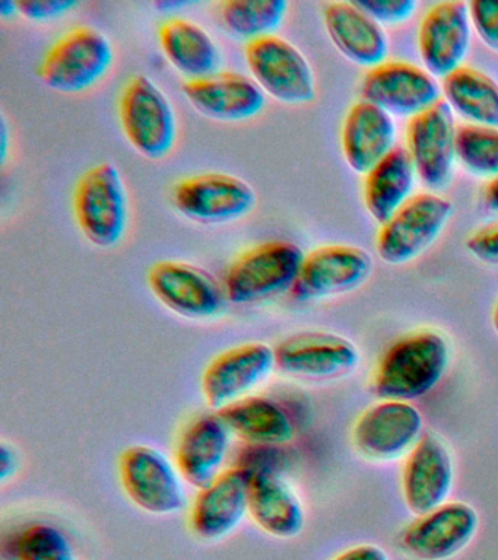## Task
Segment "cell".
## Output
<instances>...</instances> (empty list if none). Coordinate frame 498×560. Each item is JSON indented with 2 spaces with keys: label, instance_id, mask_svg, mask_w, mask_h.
I'll use <instances>...</instances> for the list:
<instances>
[{
  "label": "cell",
  "instance_id": "obj_1",
  "mask_svg": "<svg viewBox=\"0 0 498 560\" xmlns=\"http://www.w3.org/2000/svg\"><path fill=\"white\" fill-rule=\"evenodd\" d=\"M452 349L436 330L409 332L389 346L375 366L371 387L380 400H418L440 384Z\"/></svg>",
  "mask_w": 498,
  "mask_h": 560
},
{
  "label": "cell",
  "instance_id": "obj_2",
  "mask_svg": "<svg viewBox=\"0 0 498 560\" xmlns=\"http://www.w3.org/2000/svg\"><path fill=\"white\" fill-rule=\"evenodd\" d=\"M304 256L299 245L281 240L244 249L225 271L227 300L238 305L255 304L292 291Z\"/></svg>",
  "mask_w": 498,
  "mask_h": 560
},
{
  "label": "cell",
  "instance_id": "obj_3",
  "mask_svg": "<svg viewBox=\"0 0 498 560\" xmlns=\"http://www.w3.org/2000/svg\"><path fill=\"white\" fill-rule=\"evenodd\" d=\"M73 217L85 238L102 248L119 244L128 230V192L120 171L100 162L81 175L73 188Z\"/></svg>",
  "mask_w": 498,
  "mask_h": 560
},
{
  "label": "cell",
  "instance_id": "obj_4",
  "mask_svg": "<svg viewBox=\"0 0 498 560\" xmlns=\"http://www.w3.org/2000/svg\"><path fill=\"white\" fill-rule=\"evenodd\" d=\"M115 60L111 39L102 31L80 25L51 44L37 74L47 88L62 94H78L102 81Z\"/></svg>",
  "mask_w": 498,
  "mask_h": 560
},
{
  "label": "cell",
  "instance_id": "obj_5",
  "mask_svg": "<svg viewBox=\"0 0 498 560\" xmlns=\"http://www.w3.org/2000/svg\"><path fill=\"white\" fill-rule=\"evenodd\" d=\"M117 113L135 151L148 160L170 155L177 142V116L164 92L146 74H134L121 88Z\"/></svg>",
  "mask_w": 498,
  "mask_h": 560
},
{
  "label": "cell",
  "instance_id": "obj_6",
  "mask_svg": "<svg viewBox=\"0 0 498 560\" xmlns=\"http://www.w3.org/2000/svg\"><path fill=\"white\" fill-rule=\"evenodd\" d=\"M453 214L452 201L436 192H419L380 228L378 253L387 265L402 266L426 253Z\"/></svg>",
  "mask_w": 498,
  "mask_h": 560
},
{
  "label": "cell",
  "instance_id": "obj_7",
  "mask_svg": "<svg viewBox=\"0 0 498 560\" xmlns=\"http://www.w3.org/2000/svg\"><path fill=\"white\" fill-rule=\"evenodd\" d=\"M120 483L139 510L172 515L186 506L181 471L167 455L148 445L126 448L119 458Z\"/></svg>",
  "mask_w": 498,
  "mask_h": 560
},
{
  "label": "cell",
  "instance_id": "obj_8",
  "mask_svg": "<svg viewBox=\"0 0 498 560\" xmlns=\"http://www.w3.org/2000/svg\"><path fill=\"white\" fill-rule=\"evenodd\" d=\"M253 79L260 90L283 104L301 105L316 98V78L303 52L279 35L252 39L244 48Z\"/></svg>",
  "mask_w": 498,
  "mask_h": 560
},
{
  "label": "cell",
  "instance_id": "obj_9",
  "mask_svg": "<svg viewBox=\"0 0 498 560\" xmlns=\"http://www.w3.org/2000/svg\"><path fill=\"white\" fill-rule=\"evenodd\" d=\"M256 200L251 184L227 173L190 175L178 179L172 190L174 208L200 223L238 221L252 212Z\"/></svg>",
  "mask_w": 498,
  "mask_h": 560
},
{
  "label": "cell",
  "instance_id": "obj_10",
  "mask_svg": "<svg viewBox=\"0 0 498 560\" xmlns=\"http://www.w3.org/2000/svg\"><path fill=\"white\" fill-rule=\"evenodd\" d=\"M456 122L444 100L409 118L406 127V151L424 186L443 190L452 182L456 156Z\"/></svg>",
  "mask_w": 498,
  "mask_h": 560
},
{
  "label": "cell",
  "instance_id": "obj_11",
  "mask_svg": "<svg viewBox=\"0 0 498 560\" xmlns=\"http://www.w3.org/2000/svg\"><path fill=\"white\" fill-rule=\"evenodd\" d=\"M373 257L364 248L327 244L305 254L292 288L297 301H319L360 288L373 271Z\"/></svg>",
  "mask_w": 498,
  "mask_h": 560
},
{
  "label": "cell",
  "instance_id": "obj_12",
  "mask_svg": "<svg viewBox=\"0 0 498 560\" xmlns=\"http://www.w3.org/2000/svg\"><path fill=\"white\" fill-rule=\"evenodd\" d=\"M277 370L294 378H344L360 363L358 348L347 337L327 331H303L275 346Z\"/></svg>",
  "mask_w": 498,
  "mask_h": 560
},
{
  "label": "cell",
  "instance_id": "obj_13",
  "mask_svg": "<svg viewBox=\"0 0 498 560\" xmlns=\"http://www.w3.org/2000/svg\"><path fill=\"white\" fill-rule=\"evenodd\" d=\"M148 287L157 300L186 318L216 317L224 310V284L216 276L190 262L163 260L148 270Z\"/></svg>",
  "mask_w": 498,
  "mask_h": 560
},
{
  "label": "cell",
  "instance_id": "obj_14",
  "mask_svg": "<svg viewBox=\"0 0 498 560\" xmlns=\"http://www.w3.org/2000/svg\"><path fill=\"white\" fill-rule=\"evenodd\" d=\"M277 368L275 349L251 341L217 354L205 368L200 387L205 401L216 411L247 397Z\"/></svg>",
  "mask_w": 498,
  "mask_h": 560
},
{
  "label": "cell",
  "instance_id": "obj_15",
  "mask_svg": "<svg viewBox=\"0 0 498 560\" xmlns=\"http://www.w3.org/2000/svg\"><path fill=\"white\" fill-rule=\"evenodd\" d=\"M424 433L421 411L413 402L380 400L357 419L352 441L364 457L392 462L408 455Z\"/></svg>",
  "mask_w": 498,
  "mask_h": 560
},
{
  "label": "cell",
  "instance_id": "obj_16",
  "mask_svg": "<svg viewBox=\"0 0 498 560\" xmlns=\"http://www.w3.org/2000/svg\"><path fill=\"white\" fill-rule=\"evenodd\" d=\"M479 529V515L466 502H445L418 515L401 533L399 545L418 560H448L465 550Z\"/></svg>",
  "mask_w": 498,
  "mask_h": 560
},
{
  "label": "cell",
  "instance_id": "obj_17",
  "mask_svg": "<svg viewBox=\"0 0 498 560\" xmlns=\"http://www.w3.org/2000/svg\"><path fill=\"white\" fill-rule=\"evenodd\" d=\"M441 86L428 70L408 61L387 60L362 79L361 96L391 114L413 118L441 98Z\"/></svg>",
  "mask_w": 498,
  "mask_h": 560
},
{
  "label": "cell",
  "instance_id": "obj_18",
  "mask_svg": "<svg viewBox=\"0 0 498 560\" xmlns=\"http://www.w3.org/2000/svg\"><path fill=\"white\" fill-rule=\"evenodd\" d=\"M472 38L470 3L445 0L428 9L418 30V50L426 70L445 78L462 68Z\"/></svg>",
  "mask_w": 498,
  "mask_h": 560
},
{
  "label": "cell",
  "instance_id": "obj_19",
  "mask_svg": "<svg viewBox=\"0 0 498 560\" xmlns=\"http://www.w3.org/2000/svg\"><path fill=\"white\" fill-rule=\"evenodd\" d=\"M454 481L452 454L439 435L424 433L406 455L402 493L415 515H424L449 502Z\"/></svg>",
  "mask_w": 498,
  "mask_h": 560
},
{
  "label": "cell",
  "instance_id": "obj_20",
  "mask_svg": "<svg viewBox=\"0 0 498 560\" xmlns=\"http://www.w3.org/2000/svg\"><path fill=\"white\" fill-rule=\"evenodd\" d=\"M251 472L225 468L211 485L200 489L192 503L189 525L202 540H221L233 533L248 514Z\"/></svg>",
  "mask_w": 498,
  "mask_h": 560
},
{
  "label": "cell",
  "instance_id": "obj_21",
  "mask_svg": "<svg viewBox=\"0 0 498 560\" xmlns=\"http://www.w3.org/2000/svg\"><path fill=\"white\" fill-rule=\"evenodd\" d=\"M233 436L218 411L192 420L178 438L174 453L183 480L198 490L211 485L225 470Z\"/></svg>",
  "mask_w": 498,
  "mask_h": 560
},
{
  "label": "cell",
  "instance_id": "obj_22",
  "mask_svg": "<svg viewBox=\"0 0 498 560\" xmlns=\"http://www.w3.org/2000/svg\"><path fill=\"white\" fill-rule=\"evenodd\" d=\"M183 94L204 116L218 121L251 120L265 108V92L246 74L220 70L211 77L190 79Z\"/></svg>",
  "mask_w": 498,
  "mask_h": 560
},
{
  "label": "cell",
  "instance_id": "obj_23",
  "mask_svg": "<svg viewBox=\"0 0 498 560\" xmlns=\"http://www.w3.org/2000/svg\"><path fill=\"white\" fill-rule=\"evenodd\" d=\"M396 138L393 116L361 100L351 105L344 118L340 147L349 168L366 175L396 148Z\"/></svg>",
  "mask_w": 498,
  "mask_h": 560
},
{
  "label": "cell",
  "instance_id": "obj_24",
  "mask_svg": "<svg viewBox=\"0 0 498 560\" xmlns=\"http://www.w3.org/2000/svg\"><path fill=\"white\" fill-rule=\"evenodd\" d=\"M323 21L336 48L349 61L373 69L387 61L389 39L383 26L356 2H329Z\"/></svg>",
  "mask_w": 498,
  "mask_h": 560
},
{
  "label": "cell",
  "instance_id": "obj_25",
  "mask_svg": "<svg viewBox=\"0 0 498 560\" xmlns=\"http://www.w3.org/2000/svg\"><path fill=\"white\" fill-rule=\"evenodd\" d=\"M248 515L257 527L277 538L300 536L305 525L303 503L279 471L251 472Z\"/></svg>",
  "mask_w": 498,
  "mask_h": 560
},
{
  "label": "cell",
  "instance_id": "obj_26",
  "mask_svg": "<svg viewBox=\"0 0 498 560\" xmlns=\"http://www.w3.org/2000/svg\"><path fill=\"white\" fill-rule=\"evenodd\" d=\"M234 436L248 445L281 446L296 438L297 424L281 401L247 396L218 411Z\"/></svg>",
  "mask_w": 498,
  "mask_h": 560
},
{
  "label": "cell",
  "instance_id": "obj_27",
  "mask_svg": "<svg viewBox=\"0 0 498 560\" xmlns=\"http://www.w3.org/2000/svg\"><path fill=\"white\" fill-rule=\"evenodd\" d=\"M159 42L170 63L185 74L187 81L220 72V47L196 22L181 16L169 18L161 22Z\"/></svg>",
  "mask_w": 498,
  "mask_h": 560
},
{
  "label": "cell",
  "instance_id": "obj_28",
  "mask_svg": "<svg viewBox=\"0 0 498 560\" xmlns=\"http://www.w3.org/2000/svg\"><path fill=\"white\" fill-rule=\"evenodd\" d=\"M417 170L409 152L396 147L364 177V205L375 222L383 225L414 197Z\"/></svg>",
  "mask_w": 498,
  "mask_h": 560
},
{
  "label": "cell",
  "instance_id": "obj_29",
  "mask_svg": "<svg viewBox=\"0 0 498 560\" xmlns=\"http://www.w3.org/2000/svg\"><path fill=\"white\" fill-rule=\"evenodd\" d=\"M441 91L452 112L470 125L498 127V83L488 74L462 66L443 79Z\"/></svg>",
  "mask_w": 498,
  "mask_h": 560
},
{
  "label": "cell",
  "instance_id": "obj_30",
  "mask_svg": "<svg viewBox=\"0 0 498 560\" xmlns=\"http://www.w3.org/2000/svg\"><path fill=\"white\" fill-rule=\"evenodd\" d=\"M287 11L286 0H225L217 4L221 24L247 42L274 34Z\"/></svg>",
  "mask_w": 498,
  "mask_h": 560
},
{
  "label": "cell",
  "instance_id": "obj_31",
  "mask_svg": "<svg viewBox=\"0 0 498 560\" xmlns=\"http://www.w3.org/2000/svg\"><path fill=\"white\" fill-rule=\"evenodd\" d=\"M456 156L478 177H498V127L463 125L456 131Z\"/></svg>",
  "mask_w": 498,
  "mask_h": 560
},
{
  "label": "cell",
  "instance_id": "obj_32",
  "mask_svg": "<svg viewBox=\"0 0 498 560\" xmlns=\"http://www.w3.org/2000/svg\"><path fill=\"white\" fill-rule=\"evenodd\" d=\"M16 560H77L67 534L46 523L25 527L16 540Z\"/></svg>",
  "mask_w": 498,
  "mask_h": 560
},
{
  "label": "cell",
  "instance_id": "obj_33",
  "mask_svg": "<svg viewBox=\"0 0 498 560\" xmlns=\"http://www.w3.org/2000/svg\"><path fill=\"white\" fill-rule=\"evenodd\" d=\"M356 3L382 26L404 24L418 8L415 0H356Z\"/></svg>",
  "mask_w": 498,
  "mask_h": 560
},
{
  "label": "cell",
  "instance_id": "obj_34",
  "mask_svg": "<svg viewBox=\"0 0 498 560\" xmlns=\"http://www.w3.org/2000/svg\"><path fill=\"white\" fill-rule=\"evenodd\" d=\"M470 13L476 34L498 52V0H472Z\"/></svg>",
  "mask_w": 498,
  "mask_h": 560
},
{
  "label": "cell",
  "instance_id": "obj_35",
  "mask_svg": "<svg viewBox=\"0 0 498 560\" xmlns=\"http://www.w3.org/2000/svg\"><path fill=\"white\" fill-rule=\"evenodd\" d=\"M78 7L76 0H24L16 2L19 13L32 21H49Z\"/></svg>",
  "mask_w": 498,
  "mask_h": 560
},
{
  "label": "cell",
  "instance_id": "obj_36",
  "mask_svg": "<svg viewBox=\"0 0 498 560\" xmlns=\"http://www.w3.org/2000/svg\"><path fill=\"white\" fill-rule=\"evenodd\" d=\"M467 252L488 265H498V221L474 232L466 240Z\"/></svg>",
  "mask_w": 498,
  "mask_h": 560
},
{
  "label": "cell",
  "instance_id": "obj_37",
  "mask_svg": "<svg viewBox=\"0 0 498 560\" xmlns=\"http://www.w3.org/2000/svg\"><path fill=\"white\" fill-rule=\"evenodd\" d=\"M334 560H389V556L382 547L360 545L343 551Z\"/></svg>",
  "mask_w": 498,
  "mask_h": 560
},
{
  "label": "cell",
  "instance_id": "obj_38",
  "mask_svg": "<svg viewBox=\"0 0 498 560\" xmlns=\"http://www.w3.org/2000/svg\"><path fill=\"white\" fill-rule=\"evenodd\" d=\"M19 467L20 457L14 446L8 444V442H2V445H0V480H2V483L14 477Z\"/></svg>",
  "mask_w": 498,
  "mask_h": 560
},
{
  "label": "cell",
  "instance_id": "obj_39",
  "mask_svg": "<svg viewBox=\"0 0 498 560\" xmlns=\"http://www.w3.org/2000/svg\"><path fill=\"white\" fill-rule=\"evenodd\" d=\"M483 200L485 208L498 214V177L489 179L484 188Z\"/></svg>",
  "mask_w": 498,
  "mask_h": 560
},
{
  "label": "cell",
  "instance_id": "obj_40",
  "mask_svg": "<svg viewBox=\"0 0 498 560\" xmlns=\"http://www.w3.org/2000/svg\"><path fill=\"white\" fill-rule=\"evenodd\" d=\"M0 139H2V144H0V152H2V161H5L8 153V125L5 117L2 118V125H0Z\"/></svg>",
  "mask_w": 498,
  "mask_h": 560
},
{
  "label": "cell",
  "instance_id": "obj_41",
  "mask_svg": "<svg viewBox=\"0 0 498 560\" xmlns=\"http://www.w3.org/2000/svg\"><path fill=\"white\" fill-rule=\"evenodd\" d=\"M19 12V8H16V2H2L0 3V13L3 16L12 15V13Z\"/></svg>",
  "mask_w": 498,
  "mask_h": 560
},
{
  "label": "cell",
  "instance_id": "obj_42",
  "mask_svg": "<svg viewBox=\"0 0 498 560\" xmlns=\"http://www.w3.org/2000/svg\"><path fill=\"white\" fill-rule=\"evenodd\" d=\"M493 323H494V327H496V330L498 332V304L496 306V310H494Z\"/></svg>",
  "mask_w": 498,
  "mask_h": 560
}]
</instances>
